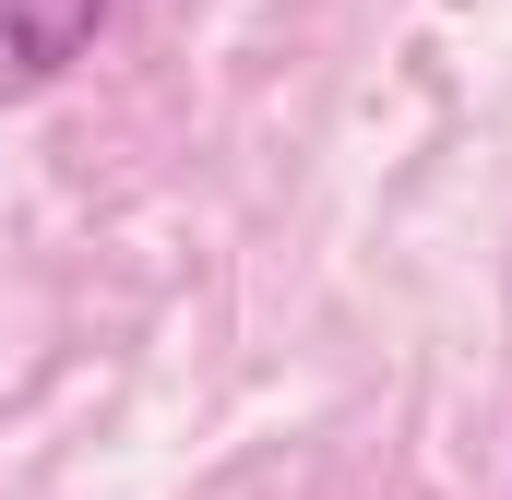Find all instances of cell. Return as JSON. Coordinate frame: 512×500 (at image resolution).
<instances>
[{
    "label": "cell",
    "instance_id": "obj_1",
    "mask_svg": "<svg viewBox=\"0 0 512 500\" xmlns=\"http://www.w3.org/2000/svg\"><path fill=\"white\" fill-rule=\"evenodd\" d=\"M96 36H108V0H0V108L48 96Z\"/></svg>",
    "mask_w": 512,
    "mask_h": 500
}]
</instances>
